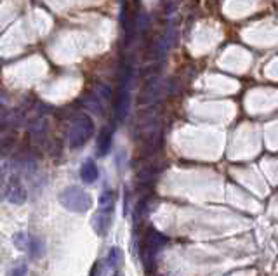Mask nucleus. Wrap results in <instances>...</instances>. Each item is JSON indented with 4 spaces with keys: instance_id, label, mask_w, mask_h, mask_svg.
Listing matches in <instances>:
<instances>
[{
    "instance_id": "obj_11",
    "label": "nucleus",
    "mask_w": 278,
    "mask_h": 276,
    "mask_svg": "<svg viewBox=\"0 0 278 276\" xmlns=\"http://www.w3.org/2000/svg\"><path fill=\"white\" fill-rule=\"evenodd\" d=\"M122 261H124V257H122V250L120 248H112L110 254H108V264L112 266V268H118V266L122 264Z\"/></svg>"
},
{
    "instance_id": "obj_12",
    "label": "nucleus",
    "mask_w": 278,
    "mask_h": 276,
    "mask_svg": "<svg viewBox=\"0 0 278 276\" xmlns=\"http://www.w3.org/2000/svg\"><path fill=\"white\" fill-rule=\"evenodd\" d=\"M14 243L17 248H21V250H28V245H30V236L26 233H20L14 236Z\"/></svg>"
},
{
    "instance_id": "obj_4",
    "label": "nucleus",
    "mask_w": 278,
    "mask_h": 276,
    "mask_svg": "<svg viewBox=\"0 0 278 276\" xmlns=\"http://www.w3.org/2000/svg\"><path fill=\"white\" fill-rule=\"evenodd\" d=\"M6 198L11 201V204H16V205L25 204V201H26L25 188H23L17 181L11 182V184H9V188H7V191H6Z\"/></svg>"
},
{
    "instance_id": "obj_1",
    "label": "nucleus",
    "mask_w": 278,
    "mask_h": 276,
    "mask_svg": "<svg viewBox=\"0 0 278 276\" xmlns=\"http://www.w3.org/2000/svg\"><path fill=\"white\" fill-rule=\"evenodd\" d=\"M167 243V236L162 234L157 229H148L146 234H144L143 245H141V257H143V262L146 266V269L153 268L155 257H157L158 250Z\"/></svg>"
},
{
    "instance_id": "obj_8",
    "label": "nucleus",
    "mask_w": 278,
    "mask_h": 276,
    "mask_svg": "<svg viewBox=\"0 0 278 276\" xmlns=\"http://www.w3.org/2000/svg\"><path fill=\"white\" fill-rule=\"evenodd\" d=\"M110 148H112V132L104 128L101 134H99V139H98V155L99 156L108 155Z\"/></svg>"
},
{
    "instance_id": "obj_3",
    "label": "nucleus",
    "mask_w": 278,
    "mask_h": 276,
    "mask_svg": "<svg viewBox=\"0 0 278 276\" xmlns=\"http://www.w3.org/2000/svg\"><path fill=\"white\" fill-rule=\"evenodd\" d=\"M94 134V122L89 117H80L73 122L70 128V146L79 150L87 142Z\"/></svg>"
},
{
    "instance_id": "obj_7",
    "label": "nucleus",
    "mask_w": 278,
    "mask_h": 276,
    "mask_svg": "<svg viewBox=\"0 0 278 276\" xmlns=\"http://www.w3.org/2000/svg\"><path fill=\"white\" fill-rule=\"evenodd\" d=\"M99 176V170H98V165H96L94 160H85L84 165L80 169V177L84 182L87 184H92L96 179Z\"/></svg>"
},
{
    "instance_id": "obj_10",
    "label": "nucleus",
    "mask_w": 278,
    "mask_h": 276,
    "mask_svg": "<svg viewBox=\"0 0 278 276\" xmlns=\"http://www.w3.org/2000/svg\"><path fill=\"white\" fill-rule=\"evenodd\" d=\"M30 252H31V255L33 257H40L44 254V250H45V245H44V242L40 240V238H30Z\"/></svg>"
},
{
    "instance_id": "obj_2",
    "label": "nucleus",
    "mask_w": 278,
    "mask_h": 276,
    "mask_svg": "<svg viewBox=\"0 0 278 276\" xmlns=\"http://www.w3.org/2000/svg\"><path fill=\"white\" fill-rule=\"evenodd\" d=\"M59 204L65 207V209L71 210V212H85V210L90 209L92 200H90V196L84 190H80V188L77 186H71V188H66V190L59 195Z\"/></svg>"
},
{
    "instance_id": "obj_6",
    "label": "nucleus",
    "mask_w": 278,
    "mask_h": 276,
    "mask_svg": "<svg viewBox=\"0 0 278 276\" xmlns=\"http://www.w3.org/2000/svg\"><path fill=\"white\" fill-rule=\"evenodd\" d=\"M92 226H94L96 231L101 234V236H104L112 226V212H103L101 210L99 214H96L94 219H92Z\"/></svg>"
},
{
    "instance_id": "obj_5",
    "label": "nucleus",
    "mask_w": 278,
    "mask_h": 276,
    "mask_svg": "<svg viewBox=\"0 0 278 276\" xmlns=\"http://www.w3.org/2000/svg\"><path fill=\"white\" fill-rule=\"evenodd\" d=\"M115 112H117V117H118V120H120V122L124 120L127 112H129V90H127L125 84L120 87V90H118Z\"/></svg>"
},
{
    "instance_id": "obj_9",
    "label": "nucleus",
    "mask_w": 278,
    "mask_h": 276,
    "mask_svg": "<svg viewBox=\"0 0 278 276\" xmlns=\"http://www.w3.org/2000/svg\"><path fill=\"white\" fill-rule=\"evenodd\" d=\"M115 193L106 190L101 193V196H99V209L103 210V212H112L113 207H115Z\"/></svg>"
},
{
    "instance_id": "obj_13",
    "label": "nucleus",
    "mask_w": 278,
    "mask_h": 276,
    "mask_svg": "<svg viewBox=\"0 0 278 276\" xmlns=\"http://www.w3.org/2000/svg\"><path fill=\"white\" fill-rule=\"evenodd\" d=\"M17 266H20V269L16 268L14 271H12V276H25L26 274V264L25 262H20Z\"/></svg>"
}]
</instances>
